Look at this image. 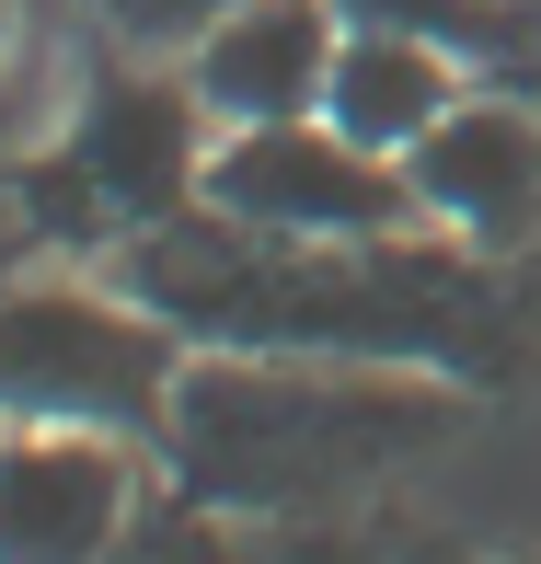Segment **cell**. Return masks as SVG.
Segmentation results:
<instances>
[{"label":"cell","mask_w":541,"mask_h":564,"mask_svg":"<svg viewBox=\"0 0 541 564\" xmlns=\"http://www.w3.org/2000/svg\"><path fill=\"white\" fill-rule=\"evenodd\" d=\"M139 312H162L196 346L242 357H346V369H461L496 380L519 357L507 289L450 242L380 230V242H289V230H242L219 208L150 219L127 253Z\"/></svg>","instance_id":"cell-1"},{"label":"cell","mask_w":541,"mask_h":564,"mask_svg":"<svg viewBox=\"0 0 541 564\" xmlns=\"http://www.w3.org/2000/svg\"><path fill=\"white\" fill-rule=\"evenodd\" d=\"M450 403L392 369L346 357H219L173 380V473L196 507H312L334 484H369L380 460L426 449Z\"/></svg>","instance_id":"cell-2"},{"label":"cell","mask_w":541,"mask_h":564,"mask_svg":"<svg viewBox=\"0 0 541 564\" xmlns=\"http://www.w3.org/2000/svg\"><path fill=\"white\" fill-rule=\"evenodd\" d=\"M173 323L162 312H116L82 289H35L0 300V415L23 426H93V438H150L173 426Z\"/></svg>","instance_id":"cell-3"},{"label":"cell","mask_w":541,"mask_h":564,"mask_svg":"<svg viewBox=\"0 0 541 564\" xmlns=\"http://www.w3.org/2000/svg\"><path fill=\"white\" fill-rule=\"evenodd\" d=\"M196 208L242 219V230H289V242H380L415 230V185L392 150H357L334 116H289V127H230L208 150Z\"/></svg>","instance_id":"cell-4"},{"label":"cell","mask_w":541,"mask_h":564,"mask_svg":"<svg viewBox=\"0 0 541 564\" xmlns=\"http://www.w3.org/2000/svg\"><path fill=\"white\" fill-rule=\"evenodd\" d=\"M196 82H150V69H105L93 82L69 150L35 173V219L46 230H150V219H185V196L208 185V150H196Z\"/></svg>","instance_id":"cell-5"},{"label":"cell","mask_w":541,"mask_h":564,"mask_svg":"<svg viewBox=\"0 0 541 564\" xmlns=\"http://www.w3.org/2000/svg\"><path fill=\"white\" fill-rule=\"evenodd\" d=\"M127 496H139V473L93 426L0 438V564H105L127 542Z\"/></svg>","instance_id":"cell-6"},{"label":"cell","mask_w":541,"mask_h":564,"mask_svg":"<svg viewBox=\"0 0 541 564\" xmlns=\"http://www.w3.org/2000/svg\"><path fill=\"white\" fill-rule=\"evenodd\" d=\"M403 185L437 230H461L473 253H507L541 219V127L519 105H450L403 150Z\"/></svg>","instance_id":"cell-7"},{"label":"cell","mask_w":541,"mask_h":564,"mask_svg":"<svg viewBox=\"0 0 541 564\" xmlns=\"http://www.w3.org/2000/svg\"><path fill=\"white\" fill-rule=\"evenodd\" d=\"M334 0H242L230 23L196 35V105L219 127H289V116H323V82H334Z\"/></svg>","instance_id":"cell-8"},{"label":"cell","mask_w":541,"mask_h":564,"mask_svg":"<svg viewBox=\"0 0 541 564\" xmlns=\"http://www.w3.org/2000/svg\"><path fill=\"white\" fill-rule=\"evenodd\" d=\"M461 105V82H450V46H426V35H346L334 46V82H323V116L346 127L357 150H415L437 116Z\"/></svg>","instance_id":"cell-9"},{"label":"cell","mask_w":541,"mask_h":564,"mask_svg":"<svg viewBox=\"0 0 541 564\" xmlns=\"http://www.w3.org/2000/svg\"><path fill=\"white\" fill-rule=\"evenodd\" d=\"M334 23H346V35H426V46H450V58L507 46L496 0H334Z\"/></svg>","instance_id":"cell-10"},{"label":"cell","mask_w":541,"mask_h":564,"mask_svg":"<svg viewBox=\"0 0 541 564\" xmlns=\"http://www.w3.org/2000/svg\"><path fill=\"white\" fill-rule=\"evenodd\" d=\"M93 12H105L127 46H196L208 23H230V12H242V0H93Z\"/></svg>","instance_id":"cell-11"},{"label":"cell","mask_w":541,"mask_h":564,"mask_svg":"<svg viewBox=\"0 0 541 564\" xmlns=\"http://www.w3.org/2000/svg\"><path fill=\"white\" fill-rule=\"evenodd\" d=\"M105 564H230V553H219V530L196 519V507H173V519H150V530H127V542H116Z\"/></svg>","instance_id":"cell-12"},{"label":"cell","mask_w":541,"mask_h":564,"mask_svg":"<svg viewBox=\"0 0 541 564\" xmlns=\"http://www.w3.org/2000/svg\"><path fill=\"white\" fill-rule=\"evenodd\" d=\"M403 564H473V553H437V542H415V553H403Z\"/></svg>","instance_id":"cell-13"}]
</instances>
